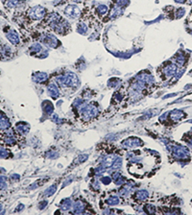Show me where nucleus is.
<instances>
[{
  "label": "nucleus",
  "instance_id": "3",
  "mask_svg": "<svg viewBox=\"0 0 192 215\" xmlns=\"http://www.w3.org/2000/svg\"><path fill=\"white\" fill-rule=\"evenodd\" d=\"M107 7L106 6H100L97 8V11H98V13L100 15H105V13H107Z\"/></svg>",
  "mask_w": 192,
  "mask_h": 215
},
{
  "label": "nucleus",
  "instance_id": "1",
  "mask_svg": "<svg viewBox=\"0 0 192 215\" xmlns=\"http://www.w3.org/2000/svg\"><path fill=\"white\" fill-rule=\"evenodd\" d=\"M64 13H66L67 17H71V18H76L78 17V15H80V10L77 6H73V5H70L64 10Z\"/></svg>",
  "mask_w": 192,
  "mask_h": 215
},
{
  "label": "nucleus",
  "instance_id": "2",
  "mask_svg": "<svg viewBox=\"0 0 192 215\" xmlns=\"http://www.w3.org/2000/svg\"><path fill=\"white\" fill-rule=\"evenodd\" d=\"M7 37H8V39H9L13 44H17V42H18V37H17V33H15V32L11 31L9 34H7Z\"/></svg>",
  "mask_w": 192,
  "mask_h": 215
}]
</instances>
